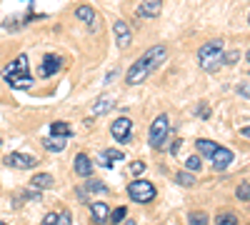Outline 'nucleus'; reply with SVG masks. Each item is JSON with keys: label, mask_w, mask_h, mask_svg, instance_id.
<instances>
[{"label": "nucleus", "mask_w": 250, "mask_h": 225, "mask_svg": "<svg viewBox=\"0 0 250 225\" xmlns=\"http://www.w3.org/2000/svg\"><path fill=\"white\" fill-rule=\"evenodd\" d=\"M165 58H168V48H165V45H153V48H148V50H145V53L135 60V63L130 65L128 75H125V83H128V85L143 83V80L148 78L153 70H158V68L165 63Z\"/></svg>", "instance_id": "obj_1"}, {"label": "nucleus", "mask_w": 250, "mask_h": 225, "mask_svg": "<svg viewBox=\"0 0 250 225\" xmlns=\"http://www.w3.org/2000/svg\"><path fill=\"white\" fill-rule=\"evenodd\" d=\"M198 63L205 73H215L218 68L225 65V45L223 40H210L198 50Z\"/></svg>", "instance_id": "obj_2"}, {"label": "nucleus", "mask_w": 250, "mask_h": 225, "mask_svg": "<svg viewBox=\"0 0 250 225\" xmlns=\"http://www.w3.org/2000/svg\"><path fill=\"white\" fill-rule=\"evenodd\" d=\"M128 195H130V200H135V203H150V200H155V195H158V190H155V185L153 183H148V180H133L130 185H128Z\"/></svg>", "instance_id": "obj_3"}, {"label": "nucleus", "mask_w": 250, "mask_h": 225, "mask_svg": "<svg viewBox=\"0 0 250 225\" xmlns=\"http://www.w3.org/2000/svg\"><path fill=\"white\" fill-rule=\"evenodd\" d=\"M170 133V123H168V115H158L150 125V133H148V143L150 148H163L165 138Z\"/></svg>", "instance_id": "obj_4"}, {"label": "nucleus", "mask_w": 250, "mask_h": 225, "mask_svg": "<svg viewBox=\"0 0 250 225\" xmlns=\"http://www.w3.org/2000/svg\"><path fill=\"white\" fill-rule=\"evenodd\" d=\"M5 165L8 168H20V170H28V168H38V158L25 155V153H10L5 158Z\"/></svg>", "instance_id": "obj_5"}, {"label": "nucleus", "mask_w": 250, "mask_h": 225, "mask_svg": "<svg viewBox=\"0 0 250 225\" xmlns=\"http://www.w3.org/2000/svg\"><path fill=\"white\" fill-rule=\"evenodd\" d=\"M110 133H113V138L115 140H120V143H128L130 140V135H133V123H130V118H118L113 125H110Z\"/></svg>", "instance_id": "obj_6"}, {"label": "nucleus", "mask_w": 250, "mask_h": 225, "mask_svg": "<svg viewBox=\"0 0 250 225\" xmlns=\"http://www.w3.org/2000/svg\"><path fill=\"white\" fill-rule=\"evenodd\" d=\"M113 33H115V43L120 50H125L130 45V40H133V33H130V25L125 23V20H115V25H113Z\"/></svg>", "instance_id": "obj_7"}, {"label": "nucleus", "mask_w": 250, "mask_h": 225, "mask_svg": "<svg viewBox=\"0 0 250 225\" xmlns=\"http://www.w3.org/2000/svg\"><path fill=\"white\" fill-rule=\"evenodd\" d=\"M160 10H163V0H140L135 8V15L138 18H158Z\"/></svg>", "instance_id": "obj_8"}, {"label": "nucleus", "mask_w": 250, "mask_h": 225, "mask_svg": "<svg viewBox=\"0 0 250 225\" xmlns=\"http://www.w3.org/2000/svg\"><path fill=\"white\" fill-rule=\"evenodd\" d=\"M13 75H28V55H18L15 60H10V63L3 68V78H13Z\"/></svg>", "instance_id": "obj_9"}, {"label": "nucleus", "mask_w": 250, "mask_h": 225, "mask_svg": "<svg viewBox=\"0 0 250 225\" xmlns=\"http://www.w3.org/2000/svg\"><path fill=\"white\" fill-rule=\"evenodd\" d=\"M60 65H62L60 55H55V53H48V55L43 58V65H40V78H50V75L60 73Z\"/></svg>", "instance_id": "obj_10"}, {"label": "nucleus", "mask_w": 250, "mask_h": 225, "mask_svg": "<svg viewBox=\"0 0 250 225\" xmlns=\"http://www.w3.org/2000/svg\"><path fill=\"white\" fill-rule=\"evenodd\" d=\"M75 18L78 20H83L90 30H98V23H100V18L95 15V10L90 8V5H78L75 8Z\"/></svg>", "instance_id": "obj_11"}, {"label": "nucleus", "mask_w": 250, "mask_h": 225, "mask_svg": "<svg viewBox=\"0 0 250 225\" xmlns=\"http://www.w3.org/2000/svg\"><path fill=\"white\" fill-rule=\"evenodd\" d=\"M73 165H75V173H78L80 178H90V175H93V163H90V158H88L85 153H78Z\"/></svg>", "instance_id": "obj_12"}, {"label": "nucleus", "mask_w": 250, "mask_h": 225, "mask_svg": "<svg viewBox=\"0 0 250 225\" xmlns=\"http://www.w3.org/2000/svg\"><path fill=\"white\" fill-rule=\"evenodd\" d=\"M233 150H228V148H218L215 150V155H213V168L215 170H225L228 165H230V163H233Z\"/></svg>", "instance_id": "obj_13"}, {"label": "nucleus", "mask_w": 250, "mask_h": 225, "mask_svg": "<svg viewBox=\"0 0 250 225\" xmlns=\"http://www.w3.org/2000/svg\"><path fill=\"white\" fill-rule=\"evenodd\" d=\"M113 105H115V98L113 95H103V98H98L93 103V115H105L108 110H113Z\"/></svg>", "instance_id": "obj_14"}, {"label": "nucleus", "mask_w": 250, "mask_h": 225, "mask_svg": "<svg viewBox=\"0 0 250 225\" xmlns=\"http://www.w3.org/2000/svg\"><path fill=\"white\" fill-rule=\"evenodd\" d=\"M90 215H93L95 223H105L108 215H110V205H108V203H93V205H90Z\"/></svg>", "instance_id": "obj_15"}, {"label": "nucleus", "mask_w": 250, "mask_h": 225, "mask_svg": "<svg viewBox=\"0 0 250 225\" xmlns=\"http://www.w3.org/2000/svg\"><path fill=\"white\" fill-rule=\"evenodd\" d=\"M195 148H198V155L213 158V155H215V150H218L220 145H218V143H213V140H205V138H200V140L195 143Z\"/></svg>", "instance_id": "obj_16"}, {"label": "nucleus", "mask_w": 250, "mask_h": 225, "mask_svg": "<svg viewBox=\"0 0 250 225\" xmlns=\"http://www.w3.org/2000/svg\"><path fill=\"white\" fill-rule=\"evenodd\" d=\"M43 145H45L50 153H62V150H65V138L48 135V138H43Z\"/></svg>", "instance_id": "obj_17"}, {"label": "nucleus", "mask_w": 250, "mask_h": 225, "mask_svg": "<svg viewBox=\"0 0 250 225\" xmlns=\"http://www.w3.org/2000/svg\"><path fill=\"white\" fill-rule=\"evenodd\" d=\"M30 185H33V188H38V190L50 188V185H53V175H48V173H38V175H33Z\"/></svg>", "instance_id": "obj_18"}, {"label": "nucleus", "mask_w": 250, "mask_h": 225, "mask_svg": "<svg viewBox=\"0 0 250 225\" xmlns=\"http://www.w3.org/2000/svg\"><path fill=\"white\" fill-rule=\"evenodd\" d=\"M83 193H93V195H103V193H108V185H105V183H103V180H90L88 183V185L85 188H83Z\"/></svg>", "instance_id": "obj_19"}, {"label": "nucleus", "mask_w": 250, "mask_h": 225, "mask_svg": "<svg viewBox=\"0 0 250 225\" xmlns=\"http://www.w3.org/2000/svg\"><path fill=\"white\" fill-rule=\"evenodd\" d=\"M50 135H60V138H70L73 135V128L68 125V123H53L50 125Z\"/></svg>", "instance_id": "obj_20"}, {"label": "nucleus", "mask_w": 250, "mask_h": 225, "mask_svg": "<svg viewBox=\"0 0 250 225\" xmlns=\"http://www.w3.org/2000/svg\"><path fill=\"white\" fill-rule=\"evenodd\" d=\"M103 158H105L110 165H113V163H123L125 160V153L123 150H115V148H105V150H103Z\"/></svg>", "instance_id": "obj_21"}, {"label": "nucleus", "mask_w": 250, "mask_h": 225, "mask_svg": "<svg viewBox=\"0 0 250 225\" xmlns=\"http://www.w3.org/2000/svg\"><path fill=\"white\" fill-rule=\"evenodd\" d=\"M125 218H128V208H123V205H120V208H113L110 215H108V220H110L113 225H120Z\"/></svg>", "instance_id": "obj_22"}, {"label": "nucleus", "mask_w": 250, "mask_h": 225, "mask_svg": "<svg viewBox=\"0 0 250 225\" xmlns=\"http://www.w3.org/2000/svg\"><path fill=\"white\" fill-rule=\"evenodd\" d=\"M215 225H238V215L235 213H218Z\"/></svg>", "instance_id": "obj_23"}, {"label": "nucleus", "mask_w": 250, "mask_h": 225, "mask_svg": "<svg viewBox=\"0 0 250 225\" xmlns=\"http://www.w3.org/2000/svg\"><path fill=\"white\" fill-rule=\"evenodd\" d=\"M180 185H185V188H195L198 185V180H195V175L188 170V173H178V178H175Z\"/></svg>", "instance_id": "obj_24"}, {"label": "nucleus", "mask_w": 250, "mask_h": 225, "mask_svg": "<svg viewBox=\"0 0 250 225\" xmlns=\"http://www.w3.org/2000/svg\"><path fill=\"white\" fill-rule=\"evenodd\" d=\"M188 225H208V215L203 210H195L188 215Z\"/></svg>", "instance_id": "obj_25"}, {"label": "nucleus", "mask_w": 250, "mask_h": 225, "mask_svg": "<svg viewBox=\"0 0 250 225\" xmlns=\"http://www.w3.org/2000/svg\"><path fill=\"white\" fill-rule=\"evenodd\" d=\"M185 168L190 170V173H198L200 168H203V160H200V155H190L185 160Z\"/></svg>", "instance_id": "obj_26"}, {"label": "nucleus", "mask_w": 250, "mask_h": 225, "mask_svg": "<svg viewBox=\"0 0 250 225\" xmlns=\"http://www.w3.org/2000/svg\"><path fill=\"white\" fill-rule=\"evenodd\" d=\"M238 200H250V183H243V185L235 190Z\"/></svg>", "instance_id": "obj_27"}, {"label": "nucleus", "mask_w": 250, "mask_h": 225, "mask_svg": "<svg viewBox=\"0 0 250 225\" xmlns=\"http://www.w3.org/2000/svg\"><path fill=\"white\" fill-rule=\"evenodd\" d=\"M55 225H73V218H70V213H68V210L58 213V223H55Z\"/></svg>", "instance_id": "obj_28"}, {"label": "nucleus", "mask_w": 250, "mask_h": 225, "mask_svg": "<svg viewBox=\"0 0 250 225\" xmlns=\"http://www.w3.org/2000/svg\"><path fill=\"white\" fill-rule=\"evenodd\" d=\"M130 170H133V175H140V173L145 170V163H143V160H135L133 165H130Z\"/></svg>", "instance_id": "obj_29"}, {"label": "nucleus", "mask_w": 250, "mask_h": 225, "mask_svg": "<svg viewBox=\"0 0 250 225\" xmlns=\"http://www.w3.org/2000/svg\"><path fill=\"white\" fill-rule=\"evenodd\" d=\"M55 223H58V213H48L43 218V225H55Z\"/></svg>", "instance_id": "obj_30"}, {"label": "nucleus", "mask_w": 250, "mask_h": 225, "mask_svg": "<svg viewBox=\"0 0 250 225\" xmlns=\"http://www.w3.org/2000/svg\"><path fill=\"white\" fill-rule=\"evenodd\" d=\"M238 58H240V55H238L235 50H233V53H228V55H225V65H233V63H235Z\"/></svg>", "instance_id": "obj_31"}, {"label": "nucleus", "mask_w": 250, "mask_h": 225, "mask_svg": "<svg viewBox=\"0 0 250 225\" xmlns=\"http://www.w3.org/2000/svg\"><path fill=\"white\" fill-rule=\"evenodd\" d=\"M238 95H245V98H250V85H248V83L238 85Z\"/></svg>", "instance_id": "obj_32"}, {"label": "nucleus", "mask_w": 250, "mask_h": 225, "mask_svg": "<svg viewBox=\"0 0 250 225\" xmlns=\"http://www.w3.org/2000/svg\"><path fill=\"white\" fill-rule=\"evenodd\" d=\"M180 145H183V140L178 138V140L173 143V148H170V153H173V155H178V148H180Z\"/></svg>", "instance_id": "obj_33"}, {"label": "nucleus", "mask_w": 250, "mask_h": 225, "mask_svg": "<svg viewBox=\"0 0 250 225\" xmlns=\"http://www.w3.org/2000/svg\"><path fill=\"white\" fill-rule=\"evenodd\" d=\"M240 135H243V138H250V125H248V128H240Z\"/></svg>", "instance_id": "obj_34"}, {"label": "nucleus", "mask_w": 250, "mask_h": 225, "mask_svg": "<svg viewBox=\"0 0 250 225\" xmlns=\"http://www.w3.org/2000/svg\"><path fill=\"white\" fill-rule=\"evenodd\" d=\"M123 225H135V223H133V220H125V223H123Z\"/></svg>", "instance_id": "obj_35"}, {"label": "nucleus", "mask_w": 250, "mask_h": 225, "mask_svg": "<svg viewBox=\"0 0 250 225\" xmlns=\"http://www.w3.org/2000/svg\"><path fill=\"white\" fill-rule=\"evenodd\" d=\"M248 25H250V15H248Z\"/></svg>", "instance_id": "obj_36"}, {"label": "nucleus", "mask_w": 250, "mask_h": 225, "mask_svg": "<svg viewBox=\"0 0 250 225\" xmlns=\"http://www.w3.org/2000/svg\"><path fill=\"white\" fill-rule=\"evenodd\" d=\"M248 60H250V50H248Z\"/></svg>", "instance_id": "obj_37"}, {"label": "nucleus", "mask_w": 250, "mask_h": 225, "mask_svg": "<svg viewBox=\"0 0 250 225\" xmlns=\"http://www.w3.org/2000/svg\"><path fill=\"white\" fill-rule=\"evenodd\" d=\"M0 225H5V223H3V220H0Z\"/></svg>", "instance_id": "obj_38"}, {"label": "nucleus", "mask_w": 250, "mask_h": 225, "mask_svg": "<svg viewBox=\"0 0 250 225\" xmlns=\"http://www.w3.org/2000/svg\"><path fill=\"white\" fill-rule=\"evenodd\" d=\"M0 143H3V138H0Z\"/></svg>", "instance_id": "obj_39"}]
</instances>
